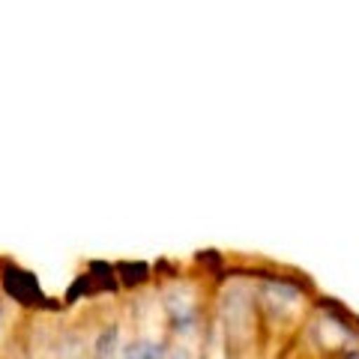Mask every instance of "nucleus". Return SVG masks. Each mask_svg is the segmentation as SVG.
I'll use <instances>...</instances> for the list:
<instances>
[{"mask_svg":"<svg viewBox=\"0 0 359 359\" xmlns=\"http://www.w3.org/2000/svg\"><path fill=\"white\" fill-rule=\"evenodd\" d=\"M9 294H15L21 302H36L39 299V287H36V278H33L30 273H18V269H13L9 273Z\"/></svg>","mask_w":359,"mask_h":359,"instance_id":"nucleus-1","label":"nucleus"},{"mask_svg":"<svg viewBox=\"0 0 359 359\" xmlns=\"http://www.w3.org/2000/svg\"><path fill=\"white\" fill-rule=\"evenodd\" d=\"M123 359H165V351L156 341H132L123 347Z\"/></svg>","mask_w":359,"mask_h":359,"instance_id":"nucleus-2","label":"nucleus"},{"mask_svg":"<svg viewBox=\"0 0 359 359\" xmlns=\"http://www.w3.org/2000/svg\"><path fill=\"white\" fill-rule=\"evenodd\" d=\"M96 359H117V327L102 330L96 339Z\"/></svg>","mask_w":359,"mask_h":359,"instance_id":"nucleus-3","label":"nucleus"},{"mask_svg":"<svg viewBox=\"0 0 359 359\" xmlns=\"http://www.w3.org/2000/svg\"><path fill=\"white\" fill-rule=\"evenodd\" d=\"M168 359H192V356H189L186 351H174V353H171V356H168Z\"/></svg>","mask_w":359,"mask_h":359,"instance_id":"nucleus-4","label":"nucleus"}]
</instances>
